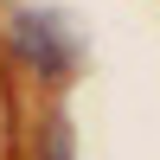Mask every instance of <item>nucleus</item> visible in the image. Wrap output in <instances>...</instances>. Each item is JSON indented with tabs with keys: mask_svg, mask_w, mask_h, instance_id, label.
Segmentation results:
<instances>
[{
	"mask_svg": "<svg viewBox=\"0 0 160 160\" xmlns=\"http://www.w3.org/2000/svg\"><path fill=\"white\" fill-rule=\"evenodd\" d=\"M7 45H13V58H19L26 71L51 77V83H64V77L77 71V32L58 13H32V7L7 13Z\"/></svg>",
	"mask_w": 160,
	"mask_h": 160,
	"instance_id": "1",
	"label": "nucleus"
},
{
	"mask_svg": "<svg viewBox=\"0 0 160 160\" xmlns=\"http://www.w3.org/2000/svg\"><path fill=\"white\" fill-rule=\"evenodd\" d=\"M45 160H77L71 154V122H64V115H51V128H45Z\"/></svg>",
	"mask_w": 160,
	"mask_h": 160,
	"instance_id": "2",
	"label": "nucleus"
}]
</instances>
